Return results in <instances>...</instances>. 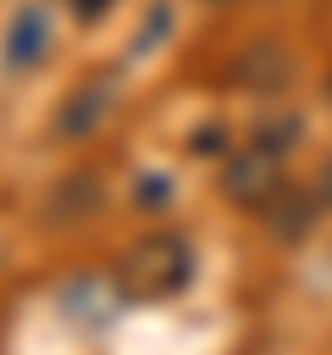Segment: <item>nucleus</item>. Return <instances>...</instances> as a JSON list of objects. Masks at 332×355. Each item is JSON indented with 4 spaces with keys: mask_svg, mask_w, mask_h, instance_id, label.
<instances>
[{
    "mask_svg": "<svg viewBox=\"0 0 332 355\" xmlns=\"http://www.w3.org/2000/svg\"><path fill=\"white\" fill-rule=\"evenodd\" d=\"M44 55H50V11L44 6H28L11 22V33H6V61L11 67H39Z\"/></svg>",
    "mask_w": 332,
    "mask_h": 355,
    "instance_id": "obj_2",
    "label": "nucleus"
},
{
    "mask_svg": "<svg viewBox=\"0 0 332 355\" xmlns=\"http://www.w3.org/2000/svg\"><path fill=\"white\" fill-rule=\"evenodd\" d=\"M321 194H326V200H332V166H326V183H321Z\"/></svg>",
    "mask_w": 332,
    "mask_h": 355,
    "instance_id": "obj_5",
    "label": "nucleus"
},
{
    "mask_svg": "<svg viewBox=\"0 0 332 355\" xmlns=\"http://www.w3.org/2000/svg\"><path fill=\"white\" fill-rule=\"evenodd\" d=\"M105 6H111V0H72V11H77V17H100Z\"/></svg>",
    "mask_w": 332,
    "mask_h": 355,
    "instance_id": "obj_4",
    "label": "nucleus"
},
{
    "mask_svg": "<svg viewBox=\"0 0 332 355\" xmlns=\"http://www.w3.org/2000/svg\"><path fill=\"white\" fill-rule=\"evenodd\" d=\"M227 194L238 205H266L277 194V150L249 144L238 161H227Z\"/></svg>",
    "mask_w": 332,
    "mask_h": 355,
    "instance_id": "obj_1",
    "label": "nucleus"
},
{
    "mask_svg": "<svg viewBox=\"0 0 332 355\" xmlns=\"http://www.w3.org/2000/svg\"><path fill=\"white\" fill-rule=\"evenodd\" d=\"M105 111H111V89H105V83H83V89L72 94V105L61 111V133L77 139V133H89Z\"/></svg>",
    "mask_w": 332,
    "mask_h": 355,
    "instance_id": "obj_3",
    "label": "nucleus"
}]
</instances>
